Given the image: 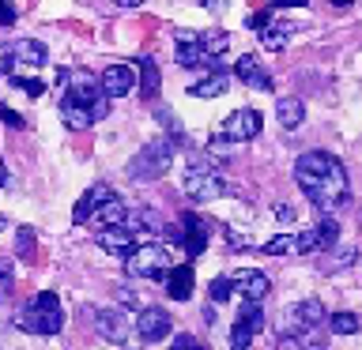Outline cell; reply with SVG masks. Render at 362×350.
<instances>
[{"label": "cell", "instance_id": "obj_2", "mask_svg": "<svg viewBox=\"0 0 362 350\" xmlns=\"http://www.w3.org/2000/svg\"><path fill=\"white\" fill-rule=\"evenodd\" d=\"M19 324L27 327V332H38V335H57L64 327V313H61V298H57L53 290H42L34 294L30 305L23 309Z\"/></svg>", "mask_w": 362, "mask_h": 350}, {"label": "cell", "instance_id": "obj_18", "mask_svg": "<svg viewBox=\"0 0 362 350\" xmlns=\"http://www.w3.org/2000/svg\"><path fill=\"white\" fill-rule=\"evenodd\" d=\"M124 219H129V203L117 200V196H110L95 215H90V222H98L102 230H106V226H124Z\"/></svg>", "mask_w": 362, "mask_h": 350}, {"label": "cell", "instance_id": "obj_9", "mask_svg": "<svg viewBox=\"0 0 362 350\" xmlns=\"http://www.w3.org/2000/svg\"><path fill=\"white\" fill-rule=\"evenodd\" d=\"M68 95H72L76 102H83V106H95V102L106 95V90H102V76L87 72V68L68 72Z\"/></svg>", "mask_w": 362, "mask_h": 350}, {"label": "cell", "instance_id": "obj_25", "mask_svg": "<svg viewBox=\"0 0 362 350\" xmlns=\"http://www.w3.org/2000/svg\"><path fill=\"white\" fill-rule=\"evenodd\" d=\"M328 327H332V335H355L362 327V320L355 313H332L328 316Z\"/></svg>", "mask_w": 362, "mask_h": 350}, {"label": "cell", "instance_id": "obj_12", "mask_svg": "<svg viewBox=\"0 0 362 350\" xmlns=\"http://www.w3.org/2000/svg\"><path fill=\"white\" fill-rule=\"evenodd\" d=\"M132 87H136V72L129 64H110L106 72H102V90H106V98H124Z\"/></svg>", "mask_w": 362, "mask_h": 350}, {"label": "cell", "instance_id": "obj_5", "mask_svg": "<svg viewBox=\"0 0 362 350\" xmlns=\"http://www.w3.org/2000/svg\"><path fill=\"white\" fill-rule=\"evenodd\" d=\"M226 192V181L219 177L215 166H204V162H189V174H185V196L197 200V203H208V200H219Z\"/></svg>", "mask_w": 362, "mask_h": 350}, {"label": "cell", "instance_id": "obj_29", "mask_svg": "<svg viewBox=\"0 0 362 350\" xmlns=\"http://www.w3.org/2000/svg\"><path fill=\"white\" fill-rule=\"evenodd\" d=\"M253 339H257L253 327H249L245 320H234V327H230V350H249Z\"/></svg>", "mask_w": 362, "mask_h": 350}, {"label": "cell", "instance_id": "obj_38", "mask_svg": "<svg viewBox=\"0 0 362 350\" xmlns=\"http://www.w3.org/2000/svg\"><path fill=\"white\" fill-rule=\"evenodd\" d=\"M0 121H4L8 128H23V117H19L16 109H8V106H0Z\"/></svg>", "mask_w": 362, "mask_h": 350}, {"label": "cell", "instance_id": "obj_40", "mask_svg": "<svg viewBox=\"0 0 362 350\" xmlns=\"http://www.w3.org/2000/svg\"><path fill=\"white\" fill-rule=\"evenodd\" d=\"M11 260H0V286H11Z\"/></svg>", "mask_w": 362, "mask_h": 350}, {"label": "cell", "instance_id": "obj_14", "mask_svg": "<svg viewBox=\"0 0 362 350\" xmlns=\"http://www.w3.org/2000/svg\"><path fill=\"white\" fill-rule=\"evenodd\" d=\"M110 196H113V188H110V185H90L83 196H79V203L72 207V219H76V222H90V215H95Z\"/></svg>", "mask_w": 362, "mask_h": 350}, {"label": "cell", "instance_id": "obj_24", "mask_svg": "<svg viewBox=\"0 0 362 350\" xmlns=\"http://www.w3.org/2000/svg\"><path fill=\"white\" fill-rule=\"evenodd\" d=\"M260 253H268V256L298 253V234H279V237H272V241H264V248H260Z\"/></svg>", "mask_w": 362, "mask_h": 350}, {"label": "cell", "instance_id": "obj_23", "mask_svg": "<svg viewBox=\"0 0 362 350\" xmlns=\"http://www.w3.org/2000/svg\"><path fill=\"white\" fill-rule=\"evenodd\" d=\"M260 42H264L268 49H283V45L291 42V23H268V27L260 30Z\"/></svg>", "mask_w": 362, "mask_h": 350}, {"label": "cell", "instance_id": "obj_46", "mask_svg": "<svg viewBox=\"0 0 362 350\" xmlns=\"http://www.w3.org/2000/svg\"><path fill=\"white\" fill-rule=\"evenodd\" d=\"M200 4H204V8H211V11H219V8H223V0H200Z\"/></svg>", "mask_w": 362, "mask_h": 350}, {"label": "cell", "instance_id": "obj_44", "mask_svg": "<svg viewBox=\"0 0 362 350\" xmlns=\"http://www.w3.org/2000/svg\"><path fill=\"white\" fill-rule=\"evenodd\" d=\"M305 0H276V8H302Z\"/></svg>", "mask_w": 362, "mask_h": 350}, {"label": "cell", "instance_id": "obj_11", "mask_svg": "<svg viewBox=\"0 0 362 350\" xmlns=\"http://www.w3.org/2000/svg\"><path fill=\"white\" fill-rule=\"evenodd\" d=\"M230 279H234V294H242L245 301H260V298L272 290L268 275H264V271H257V267H242V271H238V275H230Z\"/></svg>", "mask_w": 362, "mask_h": 350}, {"label": "cell", "instance_id": "obj_35", "mask_svg": "<svg viewBox=\"0 0 362 350\" xmlns=\"http://www.w3.org/2000/svg\"><path fill=\"white\" fill-rule=\"evenodd\" d=\"M11 83H16V87H23L30 98H38L42 90H45V83H42V79H19V76H11Z\"/></svg>", "mask_w": 362, "mask_h": 350}, {"label": "cell", "instance_id": "obj_42", "mask_svg": "<svg viewBox=\"0 0 362 350\" xmlns=\"http://www.w3.org/2000/svg\"><path fill=\"white\" fill-rule=\"evenodd\" d=\"M276 219H279V222H291V219H294V207H291V203H279V207H276Z\"/></svg>", "mask_w": 362, "mask_h": 350}, {"label": "cell", "instance_id": "obj_30", "mask_svg": "<svg viewBox=\"0 0 362 350\" xmlns=\"http://www.w3.org/2000/svg\"><path fill=\"white\" fill-rule=\"evenodd\" d=\"M16 253H19V260L34 256V230H30V226H19V230H16Z\"/></svg>", "mask_w": 362, "mask_h": 350}, {"label": "cell", "instance_id": "obj_48", "mask_svg": "<svg viewBox=\"0 0 362 350\" xmlns=\"http://www.w3.org/2000/svg\"><path fill=\"white\" fill-rule=\"evenodd\" d=\"M332 4H336V8H351V0H332Z\"/></svg>", "mask_w": 362, "mask_h": 350}, {"label": "cell", "instance_id": "obj_28", "mask_svg": "<svg viewBox=\"0 0 362 350\" xmlns=\"http://www.w3.org/2000/svg\"><path fill=\"white\" fill-rule=\"evenodd\" d=\"M317 237H321V248H336V241H339V222L332 219V215H325V219L317 222Z\"/></svg>", "mask_w": 362, "mask_h": 350}, {"label": "cell", "instance_id": "obj_1", "mask_svg": "<svg viewBox=\"0 0 362 350\" xmlns=\"http://www.w3.org/2000/svg\"><path fill=\"white\" fill-rule=\"evenodd\" d=\"M294 181H298V188L305 192V200H310L313 207H321L325 215L344 207L347 196H351L347 169L328 151H305L298 162H294Z\"/></svg>", "mask_w": 362, "mask_h": 350}, {"label": "cell", "instance_id": "obj_32", "mask_svg": "<svg viewBox=\"0 0 362 350\" xmlns=\"http://www.w3.org/2000/svg\"><path fill=\"white\" fill-rule=\"evenodd\" d=\"M208 294H211V301H226L234 294V279H226V275H219V279H211V286H208Z\"/></svg>", "mask_w": 362, "mask_h": 350}, {"label": "cell", "instance_id": "obj_45", "mask_svg": "<svg viewBox=\"0 0 362 350\" xmlns=\"http://www.w3.org/2000/svg\"><path fill=\"white\" fill-rule=\"evenodd\" d=\"M113 4H117V8H140L144 0H113Z\"/></svg>", "mask_w": 362, "mask_h": 350}, {"label": "cell", "instance_id": "obj_36", "mask_svg": "<svg viewBox=\"0 0 362 350\" xmlns=\"http://www.w3.org/2000/svg\"><path fill=\"white\" fill-rule=\"evenodd\" d=\"M11 64H16V49H11L8 42H0V76L11 72Z\"/></svg>", "mask_w": 362, "mask_h": 350}, {"label": "cell", "instance_id": "obj_27", "mask_svg": "<svg viewBox=\"0 0 362 350\" xmlns=\"http://www.w3.org/2000/svg\"><path fill=\"white\" fill-rule=\"evenodd\" d=\"M200 45H204L211 56H223L226 45H230V34H226V30H208V34H200Z\"/></svg>", "mask_w": 362, "mask_h": 350}, {"label": "cell", "instance_id": "obj_34", "mask_svg": "<svg viewBox=\"0 0 362 350\" xmlns=\"http://www.w3.org/2000/svg\"><path fill=\"white\" fill-rule=\"evenodd\" d=\"M298 253H321V237H317V226H313V230H302V234H298Z\"/></svg>", "mask_w": 362, "mask_h": 350}, {"label": "cell", "instance_id": "obj_20", "mask_svg": "<svg viewBox=\"0 0 362 350\" xmlns=\"http://www.w3.org/2000/svg\"><path fill=\"white\" fill-rule=\"evenodd\" d=\"M11 49H16V64H34V68L45 64V56H49L38 38H19L16 45H11Z\"/></svg>", "mask_w": 362, "mask_h": 350}, {"label": "cell", "instance_id": "obj_49", "mask_svg": "<svg viewBox=\"0 0 362 350\" xmlns=\"http://www.w3.org/2000/svg\"><path fill=\"white\" fill-rule=\"evenodd\" d=\"M4 226H8V222H4V219H0V230H4Z\"/></svg>", "mask_w": 362, "mask_h": 350}, {"label": "cell", "instance_id": "obj_22", "mask_svg": "<svg viewBox=\"0 0 362 350\" xmlns=\"http://www.w3.org/2000/svg\"><path fill=\"white\" fill-rule=\"evenodd\" d=\"M140 95L151 102L158 95V64L151 56H140Z\"/></svg>", "mask_w": 362, "mask_h": 350}, {"label": "cell", "instance_id": "obj_26", "mask_svg": "<svg viewBox=\"0 0 362 350\" xmlns=\"http://www.w3.org/2000/svg\"><path fill=\"white\" fill-rule=\"evenodd\" d=\"M155 121L170 132V140H174V143H185V128H181V121H177V113H174V109H158V113H155Z\"/></svg>", "mask_w": 362, "mask_h": 350}, {"label": "cell", "instance_id": "obj_37", "mask_svg": "<svg viewBox=\"0 0 362 350\" xmlns=\"http://www.w3.org/2000/svg\"><path fill=\"white\" fill-rule=\"evenodd\" d=\"M170 350H204V346H200L192 335H177L174 343H170Z\"/></svg>", "mask_w": 362, "mask_h": 350}, {"label": "cell", "instance_id": "obj_16", "mask_svg": "<svg viewBox=\"0 0 362 350\" xmlns=\"http://www.w3.org/2000/svg\"><path fill=\"white\" fill-rule=\"evenodd\" d=\"M166 294H170L174 301H189V298H192V267H189V264L170 267V275H166Z\"/></svg>", "mask_w": 362, "mask_h": 350}, {"label": "cell", "instance_id": "obj_31", "mask_svg": "<svg viewBox=\"0 0 362 350\" xmlns=\"http://www.w3.org/2000/svg\"><path fill=\"white\" fill-rule=\"evenodd\" d=\"M260 72V64H257V53H245L242 61H238V68H234V76L242 79V83H249V79H253Z\"/></svg>", "mask_w": 362, "mask_h": 350}, {"label": "cell", "instance_id": "obj_17", "mask_svg": "<svg viewBox=\"0 0 362 350\" xmlns=\"http://www.w3.org/2000/svg\"><path fill=\"white\" fill-rule=\"evenodd\" d=\"M226 87H230V76L219 68V72H208L204 79H197V83L189 87V95L192 98H219V95H226Z\"/></svg>", "mask_w": 362, "mask_h": 350}, {"label": "cell", "instance_id": "obj_10", "mask_svg": "<svg viewBox=\"0 0 362 350\" xmlns=\"http://www.w3.org/2000/svg\"><path fill=\"white\" fill-rule=\"evenodd\" d=\"M95 327H98L102 339H110V343H129V335H132V320L121 309H98Z\"/></svg>", "mask_w": 362, "mask_h": 350}, {"label": "cell", "instance_id": "obj_15", "mask_svg": "<svg viewBox=\"0 0 362 350\" xmlns=\"http://www.w3.org/2000/svg\"><path fill=\"white\" fill-rule=\"evenodd\" d=\"M181 226H185V253L189 256H200L204 248H208V226H204V219H197V215H185V219H181Z\"/></svg>", "mask_w": 362, "mask_h": 350}, {"label": "cell", "instance_id": "obj_7", "mask_svg": "<svg viewBox=\"0 0 362 350\" xmlns=\"http://www.w3.org/2000/svg\"><path fill=\"white\" fill-rule=\"evenodd\" d=\"M260 128H264V117H260L257 109H234L230 117L223 121V135H226V140H234V143L257 140Z\"/></svg>", "mask_w": 362, "mask_h": 350}, {"label": "cell", "instance_id": "obj_41", "mask_svg": "<svg viewBox=\"0 0 362 350\" xmlns=\"http://www.w3.org/2000/svg\"><path fill=\"white\" fill-rule=\"evenodd\" d=\"M0 23H16V8H11V0H0Z\"/></svg>", "mask_w": 362, "mask_h": 350}, {"label": "cell", "instance_id": "obj_43", "mask_svg": "<svg viewBox=\"0 0 362 350\" xmlns=\"http://www.w3.org/2000/svg\"><path fill=\"white\" fill-rule=\"evenodd\" d=\"M117 298H121L124 305H136V294H132L129 286H121V290H117Z\"/></svg>", "mask_w": 362, "mask_h": 350}, {"label": "cell", "instance_id": "obj_4", "mask_svg": "<svg viewBox=\"0 0 362 350\" xmlns=\"http://www.w3.org/2000/svg\"><path fill=\"white\" fill-rule=\"evenodd\" d=\"M170 162H174V140H155L129 162V177L132 181H158L170 169Z\"/></svg>", "mask_w": 362, "mask_h": 350}, {"label": "cell", "instance_id": "obj_13", "mask_svg": "<svg viewBox=\"0 0 362 350\" xmlns=\"http://www.w3.org/2000/svg\"><path fill=\"white\" fill-rule=\"evenodd\" d=\"M98 248H106L113 256H129L136 248V234L129 226H106V230H98Z\"/></svg>", "mask_w": 362, "mask_h": 350}, {"label": "cell", "instance_id": "obj_21", "mask_svg": "<svg viewBox=\"0 0 362 350\" xmlns=\"http://www.w3.org/2000/svg\"><path fill=\"white\" fill-rule=\"evenodd\" d=\"M276 117H279V124L283 128H298L302 124V117H305V106H302V98H279L276 102Z\"/></svg>", "mask_w": 362, "mask_h": 350}, {"label": "cell", "instance_id": "obj_19", "mask_svg": "<svg viewBox=\"0 0 362 350\" xmlns=\"http://www.w3.org/2000/svg\"><path fill=\"white\" fill-rule=\"evenodd\" d=\"M61 117H64L68 128H76V132H83V128H90V124H95V117H90V106L76 102L72 95H68V98L61 102Z\"/></svg>", "mask_w": 362, "mask_h": 350}, {"label": "cell", "instance_id": "obj_33", "mask_svg": "<svg viewBox=\"0 0 362 350\" xmlns=\"http://www.w3.org/2000/svg\"><path fill=\"white\" fill-rule=\"evenodd\" d=\"M355 256H358V253H355V248H351V245H347V248H336V253L328 256V264H325V267H328V271H339V267L355 264Z\"/></svg>", "mask_w": 362, "mask_h": 350}, {"label": "cell", "instance_id": "obj_39", "mask_svg": "<svg viewBox=\"0 0 362 350\" xmlns=\"http://www.w3.org/2000/svg\"><path fill=\"white\" fill-rule=\"evenodd\" d=\"M90 117H95V121H102V117H110V98H106V95H102V98L95 102V106H90Z\"/></svg>", "mask_w": 362, "mask_h": 350}, {"label": "cell", "instance_id": "obj_6", "mask_svg": "<svg viewBox=\"0 0 362 350\" xmlns=\"http://www.w3.org/2000/svg\"><path fill=\"white\" fill-rule=\"evenodd\" d=\"M321 320H325V305L317 298H305V301L294 305V309L283 313V335L298 339L305 332H313V327H321Z\"/></svg>", "mask_w": 362, "mask_h": 350}, {"label": "cell", "instance_id": "obj_3", "mask_svg": "<svg viewBox=\"0 0 362 350\" xmlns=\"http://www.w3.org/2000/svg\"><path fill=\"white\" fill-rule=\"evenodd\" d=\"M170 248L166 245H155V241H144V245H136L129 256H124V271H129L132 279H158V282H166L170 275Z\"/></svg>", "mask_w": 362, "mask_h": 350}, {"label": "cell", "instance_id": "obj_8", "mask_svg": "<svg viewBox=\"0 0 362 350\" xmlns=\"http://www.w3.org/2000/svg\"><path fill=\"white\" fill-rule=\"evenodd\" d=\"M170 327H174V320H170L166 309H140V316H136V335L144 339V343H158V339L170 335Z\"/></svg>", "mask_w": 362, "mask_h": 350}, {"label": "cell", "instance_id": "obj_47", "mask_svg": "<svg viewBox=\"0 0 362 350\" xmlns=\"http://www.w3.org/2000/svg\"><path fill=\"white\" fill-rule=\"evenodd\" d=\"M0 188H8V166L0 162Z\"/></svg>", "mask_w": 362, "mask_h": 350}]
</instances>
